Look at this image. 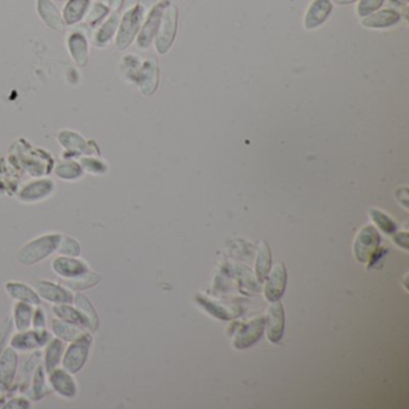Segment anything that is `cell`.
<instances>
[{"instance_id": "5b68a950", "label": "cell", "mask_w": 409, "mask_h": 409, "mask_svg": "<svg viewBox=\"0 0 409 409\" xmlns=\"http://www.w3.org/2000/svg\"><path fill=\"white\" fill-rule=\"evenodd\" d=\"M58 142L65 149L64 160L80 158L83 155H100L98 145L94 142L87 141L81 133L73 130H61L58 133Z\"/></svg>"}, {"instance_id": "44dd1931", "label": "cell", "mask_w": 409, "mask_h": 409, "mask_svg": "<svg viewBox=\"0 0 409 409\" xmlns=\"http://www.w3.org/2000/svg\"><path fill=\"white\" fill-rule=\"evenodd\" d=\"M52 392L53 390L48 384L47 371L45 370L43 365H38L31 375V382L24 394L30 401H38L51 395Z\"/></svg>"}, {"instance_id": "d4e9b609", "label": "cell", "mask_w": 409, "mask_h": 409, "mask_svg": "<svg viewBox=\"0 0 409 409\" xmlns=\"http://www.w3.org/2000/svg\"><path fill=\"white\" fill-rule=\"evenodd\" d=\"M91 3L93 0H68L61 11L65 26H76L83 22Z\"/></svg>"}, {"instance_id": "816d5d0a", "label": "cell", "mask_w": 409, "mask_h": 409, "mask_svg": "<svg viewBox=\"0 0 409 409\" xmlns=\"http://www.w3.org/2000/svg\"><path fill=\"white\" fill-rule=\"evenodd\" d=\"M95 1H100V3H103V4L108 5V6H110V3H111V0H95Z\"/></svg>"}, {"instance_id": "83f0119b", "label": "cell", "mask_w": 409, "mask_h": 409, "mask_svg": "<svg viewBox=\"0 0 409 409\" xmlns=\"http://www.w3.org/2000/svg\"><path fill=\"white\" fill-rule=\"evenodd\" d=\"M53 315H56L58 320H65L68 323L77 324L80 327L86 328L90 332V324L84 315H82L81 311L76 306H73V304H59L52 307Z\"/></svg>"}, {"instance_id": "60d3db41", "label": "cell", "mask_w": 409, "mask_h": 409, "mask_svg": "<svg viewBox=\"0 0 409 409\" xmlns=\"http://www.w3.org/2000/svg\"><path fill=\"white\" fill-rule=\"evenodd\" d=\"M31 328L38 329H47V315L46 312L43 310V307L36 306L34 308V315H33V320H31Z\"/></svg>"}, {"instance_id": "8fae6325", "label": "cell", "mask_w": 409, "mask_h": 409, "mask_svg": "<svg viewBox=\"0 0 409 409\" xmlns=\"http://www.w3.org/2000/svg\"><path fill=\"white\" fill-rule=\"evenodd\" d=\"M380 237L373 226H365L359 232L354 244V253L359 262H370L380 246Z\"/></svg>"}, {"instance_id": "7bdbcfd3", "label": "cell", "mask_w": 409, "mask_h": 409, "mask_svg": "<svg viewBox=\"0 0 409 409\" xmlns=\"http://www.w3.org/2000/svg\"><path fill=\"white\" fill-rule=\"evenodd\" d=\"M4 409H29L31 408V401L24 395V396L13 397L11 400L8 401L4 406Z\"/></svg>"}, {"instance_id": "bcb514c9", "label": "cell", "mask_w": 409, "mask_h": 409, "mask_svg": "<svg viewBox=\"0 0 409 409\" xmlns=\"http://www.w3.org/2000/svg\"><path fill=\"white\" fill-rule=\"evenodd\" d=\"M395 243L399 244V245L402 246L403 248H407V243H408V233H407V232H403V233L397 235L396 237H395Z\"/></svg>"}, {"instance_id": "52a82bcc", "label": "cell", "mask_w": 409, "mask_h": 409, "mask_svg": "<svg viewBox=\"0 0 409 409\" xmlns=\"http://www.w3.org/2000/svg\"><path fill=\"white\" fill-rule=\"evenodd\" d=\"M171 3L168 0H162L155 5L153 9L148 11V15H147V17H144L140 33L137 35L136 43L138 48L147 50L150 47V45L154 43V40L158 34L163 11Z\"/></svg>"}, {"instance_id": "9a60e30c", "label": "cell", "mask_w": 409, "mask_h": 409, "mask_svg": "<svg viewBox=\"0 0 409 409\" xmlns=\"http://www.w3.org/2000/svg\"><path fill=\"white\" fill-rule=\"evenodd\" d=\"M52 269L58 276L68 280L89 272V265L80 257L58 256L52 260Z\"/></svg>"}, {"instance_id": "d590c367", "label": "cell", "mask_w": 409, "mask_h": 409, "mask_svg": "<svg viewBox=\"0 0 409 409\" xmlns=\"http://www.w3.org/2000/svg\"><path fill=\"white\" fill-rule=\"evenodd\" d=\"M84 173L93 175H103L108 172L106 162L95 155H83L78 158Z\"/></svg>"}, {"instance_id": "4dcf8cb0", "label": "cell", "mask_w": 409, "mask_h": 409, "mask_svg": "<svg viewBox=\"0 0 409 409\" xmlns=\"http://www.w3.org/2000/svg\"><path fill=\"white\" fill-rule=\"evenodd\" d=\"M35 306L30 304L16 302L13 308V323L17 332H26L31 329V320Z\"/></svg>"}, {"instance_id": "74e56055", "label": "cell", "mask_w": 409, "mask_h": 409, "mask_svg": "<svg viewBox=\"0 0 409 409\" xmlns=\"http://www.w3.org/2000/svg\"><path fill=\"white\" fill-rule=\"evenodd\" d=\"M141 59L138 57L133 56V54H128L123 58L121 61V71L124 73V76L128 81H136L137 73L141 68Z\"/></svg>"}, {"instance_id": "e0dca14e", "label": "cell", "mask_w": 409, "mask_h": 409, "mask_svg": "<svg viewBox=\"0 0 409 409\" xmlns=\"http://www.w3.org/2000/svg\"><path fill=\"white\" fill-rule=\"evenodd\" d=\"M265 327L269 341L277 343L281 340L285 333V310L278 300L273 302V305L269 307Z\"/></svg>"}, {"instance_id": "c3c4849f", "label": "cell", "mask_w": 409, "mask_h": 409, "mask_svg": "<svg viewBox=\"0 0 409 409\" xmlns=\"http://www.w3.org/2000/svg\"><path fill=\"white\" fill-rule=\"evenodd\" d=\"M158 0H141V5L143 6V9L145 10V13H148L150 9H153L154 6L156 5Z\"/></svg>"}, {"instance_id": "836d02e7", "label": "cell", "mask_w": 409, "mask_h": 409, "mask_svg": "<svg viewBox=\"0 0 409 409\" xmlns=\"http://www.w3.org/2000/svg\"><path fill=\"white\" fill-rule=\"evenodd\" d=\"M111 13V8L108 5L100 1H93L83 22L90 28H98Z\"/></svg>"}, {"instance_id": "f35d334b", "label": "cell", "mask_w": 409, "mask_h": 409, "mask_svg": "<svg viewBox=\"0 0 409 409\" xmlns=\"http://www.w3.org/2000/svg\"><path fill=\"white\" fill-rule=\"evenodd\" d=\"M370 215H371L372 220L375 221V225L380 227L384 233L392 235L396 230V223L392 221V218H389L388 215L384 214L383 211L371 209L370 210Z\"/></svg>"}, {"instance_id": "4316f807", "label": "cell", "mask_w": 409, "mask_h": 409, "mask_svg": "<svg viewBox=\"0 0 409 409\" xmlns=\"http://www.w3.org/2000/svg\"><path fill=\"white\" fill-rule=\"evenodd\" d=\"M65 342L57 337H52L46 345V350L43 354V367L48 372L53 371L57 367L61 365V359L64 355Z\"/></svg>"}, {"instance_id": "1f68e13d", "label": "cell", "mask_w": 409, "mask_h": 409, "mask_svg": "<svg viewBox=\"0 0 409 409\" xmlns=\"http://www.w3.org/2000/svg\"><path fill=\"white\" fill-rule=\"evenodd\" d=\"M53 172L57 178L64 181H76V180L82 179L84 175V171L80 165V162L76 160H70V158L56 165Z\"/></svg>"}, {"instance_id": "8d00e7d4", "label": "cell", "mask_w": 409, "mask_h": 409, "mask_svg": "<svg viewBox=\"0 0 409 409\" xmlns=\"http://www.w3.org/2000/svg\"><path fill=\"white\" fill-rule=\"evenodd\" d=\"M57 252L59 256L80 257L82 253L81 244L77 241L76 239L68 235H61L59 246Z\"/></svg>"}, {"instance_id": "ab89813d", "label": "cell", "mask_w": 409, "mask_h": 409, "mask_svg": "<svg viewBox=\"0 0 409 409\" xmlns=\"http://www.w3.org/2000/svg\"><path fill=\"white\" fill-rule=\"evenodd\" d=\"M384 0H360L358 5V15L366 17L369 15L375 13L383 5Z\"/></svg>"}, {"instance_id": "7402d4cb", "label": "cell", "mask_w": 409, "mask_h": 409, "mask_svg": "<svg viewBox=\"0 0 409 409\" xmlns=\"http://www.w3.org/2000/svg\"><path fill=\"white\" fill-rule=\"evenodd\" d=\"M287 283V270L285 265L280 263L274 269L268 281L265 283V295L269 302H276L285 293Z\"/></svg>"}, {"instance_id": "3957f363", "label": "cell", "mask_w": 409, "mask_h": 409, "mask_svg": "<svg viewBox=\"0 0 409 409\" xmlns=\"http://www.w3.org/2000/svg\"><path fill=\"white\" fill-rule=\"evenodd\" d=\"M145 10L141 4L135 5L126 10L120 17L119 26L114 38L115 47L119 51H124L130 47L140 33L145 17Z\"/></svg>"}, {"instance_id": "6da1fadb", "label": "cell", "mask_w": 409, "mask_h": 409, "mask_svg": "<svg viewBox=\"0 0 409 409\" xmlns=\"http://www.w3.org/2000/svg\"><path fill=\"white\" fill-rule=\"evenodd\" d=\"M13 160L22 170L28 172L34 178H41L50 174L54 168V161L51 154L20 140V144L13 147Z\"/></svg>"}, {"instance_id": "7a4b0ae2", "label": "cell", "mask_w": 409, "mask_h": 409, "mask_svg": "<svg viewBox=\"0 0 409 409\" xmlns=\"http://www.w3.org/2000/svg\"><path fill=\"white\" fill-rule=\"evenodd\" d=\"M61 235L59 233H48L30 240L18 251V263L24 267H33L47 260L58 250Z\"/></svg>"}, {"instance_id": "ffe728a7", "label": "cell", "mask_w": 409, "mask_h": 409, "mask_svg": "<svg viewBox=\"0 0 409 409\" xmlns=\"http://www.w3.org/2000/svg\"><path fill=\"white\" fill-rule=\"evenodd\" d=\"M120 13L112 11L108 17L100 24L93 35V43L98 48H105L114 41L115 34L120 22Z\"/></svg>"}, {"instance_id": "d6986e66", "label": "cell", "mask_w": 409, "mask_h": 409, "mask_svg": "<svg viewBox=\"0 0 409 409\" xmlns=\"http://www.w3.org/2000/svg\"><path fill=\"white\" fill-rule=\"evenodd\" d=\"M36 13L47 28L54 31H64L66 26L61 11L52 0H36Z\"/></svg>"}, {"instance_id": "f1b7e54d", "label": "cell", "mask_w": 409, "mask_h": 409, "mask_svg": "<svg viewBox=\"0 0 409 409\" xmlns=\"http://www.w3.org/2000/svg\"><path fill=\"white\" fill-rule=\"evenodd\" d=\"M401 20L399 13L392 11V10H382L378 13H373L364 18L362 24L366 28L372 29H382V28H389V27L395 26Z\"/></svg>"}, {"instance_id": "30bf717a", "label": "cell", "mask_w": 409, "mask_h": 409, "mask_svg": "<svg viewBox=\"0 0 409 409\" xmlns=\"http://www.w3.org/2000/svg\"><path fill=\"white\" fill-rule=\"evenodd\" d=\"M18 362V352L13 347L6 345L0 352V392H8L13 388L17 375Z\"/></svg>"}, {"instance_id": "8992f818", "label": "cell", "mask_w": 409, "mask_h": 409, "mask_svg": "<svg viewBox=\"0 0 409 409\" xmlns=\"http://www.w3.org/2000/svg\"><path fill=\"white\" fill-rule=\"evenodd\" d=\"M178 30V9L173 4L167 6L162 15L161 24L155 38V47L158 54H166L174 43Z\"/></svg>"}, {"instance_id": "7dc6e473", "label": "cell", "mask_w": 409, "mask_h": 409, "mask_svg": "<svg viewBox=\"0 0 409 409\" xmlns=\"http://www.w3.org/2000/svg\"><path fill=\"white\" fill-rule=\"evenodd\" d=\"M125 5V0H111V3H110V8H111L112 11H117V13H120L121 9L124 8Z\"/></svg>"}, {"instance_id": "ba28073f", "label": "cell", "mask_w": 409, "mask_h": 409, "mask_svg": "<svg viewBox=\"0 0 409 409\" xmlns=\"http://www.w3.org/2000/svg\"><path fill=\"white\" fill-rule=\"evenodd\" d=\"M51 332L47 329H29L26 332H17L13 334L9 345L17 352H34L46 347L52 339Z\"/></svg>"}, {"instance_id": "603a6c76", "label": "cell", "mask_w": 409, "mask_h": 409, "mask_svg": "<svg viewBox=\"0 0 409 409\" xmlns=\"http://www.w3.org/2000/svg\"><path fill=\"white\" fill-rule=\"evenodd\" d=\"M333 11V3L330 0H315L307 10L305 17V28L307 30L315 29L322 26Z\"/></svg>"}, {"instance_id": "cb8c5ba5", "label": "cell", "mask_w": 409, "mask_h": 409, "mask_svg": "<svg viewBox=\"0 0 409 409\" xmlns=\"http://www.w3.org/2000/svg\"><path fill=\"white\" fill-rule=\"evenodd\" d=\"M5 290L9 295L10 298L20 302V303L30 304L33 306H40V304H41V298L38 297V292L24 282H6Z\"/></svg>"}, {"instance_id": "b9f144b4", "label": "cell", "mask_w": 409, "mask_h": 409, "mask_svg": "<svg viewBox=\"0 0 409 409\" xmlns=\"http://www.w3.org/2000/svg\"><path fill=\"white\" fill-rule=\"evenodd\" d=\"M198 302H200L203 306H204L205 310L207 311H209L211 315H215V317H218V318H221V320H228V318H232V315L228 313V312L225 311L223 308L221 307L216 306L215 304L210 303V302H207L204 299L198 298L197 299Z\"/></svg>"}, {"instance_id": "277c9868", "label": "cell", "mask_w": 409, "mask_h": 409, "mask_svg": "<svg viewBox=\"0 0 409 409\" xmlns=\"http://www.w3.org/2000/svg\"><path fill=\"white\" fill-rule=\"evenodd\" d=\"M93 342H94V339L90 332L83 334L75 341L70 342V345L65 348L64 355L61 359L63 369L73 375L81 372L89 360Z\"/></svg>"}, {"instance_id": "484cf974", "label": "cell", "mask_w": 409, "mask_h": 409, "mask_svg": "<svg viewBox=\"0 0 409 409\" xmlns=\"http://www.w3.org/2000/svg\"><path fill=\"white\" fill-rule=\"evenodd\" d=\"M86 328L80 327L77 324L68 323L65 320H51V333L53 336L59 339L61 341L64 342H73L77 340L78 337H81L83 334H86Z\"/></svg>"}, {"instance_id": "f6af8a7d", "label": "cell", "mask_w": 409, "mask_h": 409, "mask_svg": "<svg viewBox=\"0 0 409 409\" xmlns=\"http://www.w3.org/2000/svg\"><path fill=\"white\" fill-rule=\"evenodd\" d=\"M397 198L402 204L405 205L406 208H408V190L407 188H400L397 191Z\"/></svg>"}, {"instance_id": "4fadbf2b", "label": "cell", "mask_w": 409, "mask_h": 409, "mask_svg": "<svg viewBox=\"0 0 409 409\" xmlns=\"http://www.w3.org/2000/svg\"><path fill=\"white\" fill-rule=\"evenodd\" d=\"M158 78H160V71H158V61L151 58L142 63L141 68L137 73L135 83L141 90L142 94L144 96H151L158 90Z\"/></svg>"}, {"instance_id": "f546056e", "label": "cell", "mask_w": 409, "mask_h": 409, "mask_svg": "<svg viewBox=\"0 0 409 409\" xmlns=\"http://www.w3.org/2000/svg\"><path fill=\"white\" fill-rule=\"evenodd\" d=\"M73 304L89 322L90 333H95L98 329L100 322H98V311L95 310L93 303L82 292H76L73 295Z\"/></svg>"}, {"instance_id": "d6a6232c", "label": "cell", "mask_w": 409, "mask_h": 409, "mask_svg": "<svg viewBox=\"0 0 409 409\" xmlns=\"http://www.w3.org/2000/svg\"><path fill=\"white\" fill-rule=\"evenodd\" d=\"M100 282H101V276L96 273H91L89 270L87 273L82 274L80 276L64 280L63 283L70 290H73V292H83V290L93 288L95 285H98Z\"/></svg>"}, {"instance_id": "681fc988", "label": "cell", "mask_w": 409, "mask_h": 409, "mask_svg": "<svg viewBox=\"0 0 409 409\" xmlns=\"http://www.w3.org/2000/svg\"><path fill=\"white\" fill-rule=\"evenodd\" d=\"M330 1L337 5H350L358 1V0H330Z\"/></svg>"}, {"instance_id": "f907efd6", "label": "cell", "mask_w": 409, "mask_h": 409, "mask_svg": "<svg viewBox=\"0 0 409 409\" xmlns=\"http://www.w3.org/2000/svg\"><path fill=\"white\" fill-rule=\"evenodd\" d=\"M140 4V0H125V5L128 9L133 8L135 5Z\"/></svg>"}, {"instance_id": "e575fe53", "label": "cell", "mask_w": 409, "mask_h": 409, "mask_svg": "<svg viewBox=\"0 0 409 409\" xmlns=\"http://www.w3.org/2000/svg\"><path fill=\"white\" fill-rule=\"evenodd\" d=\"M270 267H272V252L268 244L260 241L256 260V273L260 281H263L267 277L270 272Z\"/></svg>"}, {"instance_id": "9c48e42d", "label": "cell", "mask_w": 409, "mask_h": 409, "mask_svg": "<svg viewBox=\"0 0 409 409\" xmlns=\"http://www.w3.org/2000/svg\"><path fill=\"white\" fill-rule=\"evenodd\" d=\"M56 191V183L50 178H36L22 185L18 190L17 198L22 203L34 204L47 200Z\"/></svg>"}, {"instance_id": "7c38bea8", "label": "cell", "mask_w": 409, "mask_h": 409, "mask_svg": "<svg viewBox=\"0 0 409 409\" xmlns=\"http://www.w3.org/2000/svg\"><path fill=\"white\" fill-rule=\"evenodd\" d=\"M47 380L53 392L59 396L75 399L78 395V385L75 377L63 367H57L53 371L48 372Z\"/></svg>"}, {"instance_id": "2e32d148", "label": "cell", "mask_w": 409, "mask_h": 409, "mask_svg": "<svg viewBox=\"0 0 409 409\" xmlns=\"http://www.w3.org/2000/svg\"><path fill=\"white\" fill-rule=\"evenodd\" d=\"M70 56L78 66L84 68L89 63V40L81 30H73L66 38Z\"/></svg>"}, {"instance_id": "ac0fdd59", "label": "cell", "mask_w": 409, "mask_h": 409, "mask_svg": "<svg viewBox=\"0 0 409 409\" xmlns=\"http://www.w3.org/2000/svg\"><path fill=\"white\" fill-rule=\"evenodd\" d=\"M265 317H258L245 324L243 328H240L235 337V345L237 350H244L251 347L255 342L260 340L262 334L265 332Z\"/></svg>"}, {"instance_id": "ee69618b", "label": "cell", "mask_w": 409, "mask_h": 409, "mask_svg": "<svg viewBox=\"0 0 409 409\" xmlns=\"http://www.w3.org/2000/svg\"><path fill=\"white\" fill-rule=\"evenodd\" d=\"M10 329H11V322L8 318L0 323V352L4 345L5 340L9 336Z\"/></svg>"}, {"instance_id": "5bb4252c", "label": "cell", "mask_w": 409, "mask_h": 409, "mask_svg": "<svg viewBox=\"0 0 409 409\" xmlns=\"http://www.w3.org/2000/svg\"><path fill=\"white\" fill-rule=\"evenodd\" d=\"M35 290L38 292L41 300H45L53 305L73 304V290L56 282L46 281V280L38 281L35 285Z\"/></svg>"}]
</instances>
